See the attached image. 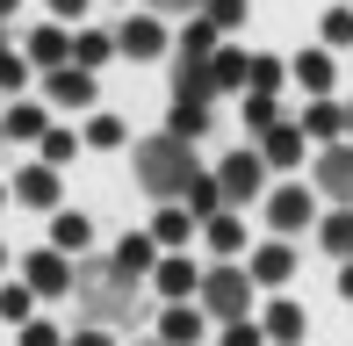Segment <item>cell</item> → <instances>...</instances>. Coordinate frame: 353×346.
Instances as JSON below:
<instances>
[{
    "label": "cell",
    "instance_id": "f6af8a7d",
    "mask_svg": "<svg viewBox=\"0 0 353 346\" xmlns=\"http://www.w3.org/2000/svg\"><path fill=\"white\" fill-rule=\"evenodd\" d=\"M0 14H14V0H0Z\"/></svg>",
    "mask_w": 353,
    "mask_h": 346
},
{
    "label": "cell",
    "instance_id": "7bdbcfd3",
    "mask_svg": "<svg viewBox=\"0 0 353 346\" xmlns=\"http://www.w3.org/2000/svg\"><path fill=\"white\" fill-rule=\"evenodd\" d=\"M339 296H346V303H353V260H346V274H339Z\"/></svg>",
    "mask_w": 353,
    "mask_h": 346
},
{
    "label": "cell",
    "instance_id": "7402d4cb",
    "mask_svg": "<svg viewBox=\"0 0 353 346\" xmlns=\"http://www.w3.org/2000/svg\"><path fill=\"white\" fill-rule=\"evenodd\" d=\"M29 58H43V65H65L72 43H65V22H43L37 37H29Z\"/></svg>",
    "mask_w": 353,
    "mask_h": 346
},
{
    "label": "cell",
    "instance_id": "d6986e66",
    "mask_svg": "<svg viewBox=\"0 0 353 346\" xmlns=\"http://www.w3.org/2000/svg\"><path fill=\"white\" fill-rule=\"evenodd\" d=\"M288 274H296V253H288V245H260V253H252V281H267V289H281Z\"/></svg>",
    "mask_w": 353,
    "mask_h": 346
},
{
    "label": "cell",
    "instance_id": "5bb4252c",
    "mask_svg": "<svg viewBox=\"0 0 353 346\" xmlns=\"http://www.w3.org/2000/svg\"><path fill=\"white\" fill-rule=\"evenodd\" d=\"M210 94H216L210 58H181V87H173V101H202V108H210Z\"/></svg>",
    "mask_w": 353,
    "mask_h": 346
},
{
    "label": "cell",
    "instance_id": "2e32d148",
    "mask_svg": "<svg viewBox=\"0 0 353 346\" xmlns=\"http://www.w3.org/2000/svg\"><path fill=\"white\" fill-rule=\"evenodd\" d=\"M188 231H195V216H188V202H166V210L152 216V238H159V245H173V253L188 245Z\"/></svg>",
    "mask_w": 353,
    "mask_h": 346
},
{
    "label": "cell",
    "instance_id": "4dcf8cb0",
    "mask_svg": "<svg viewBox=\"0 0 353 346\" xmlns=\"http://www.w3.org/2000/svg\"><path fill=\"white\" fill-rule=\"evenodd\" d=\"M216 37H223L216 22H195V29L181 37V58H216Z\"/></svg>",
    "mask_w": 353,
    "mask_h": 346
},
{
    "label": "cell",
    "instance_id": "1f68e13d",
    "mask_svg": "<svg viewBox=\"0 0 353 346\" xmlns=\"http://www.w3.org/2000/svg\"><path fill=\"white\" fill-rule=\"evenodd\" d=\"M37 145H43V166H65L72 152H79V137H72V130H43Z\"/></svg>",
    "mask_w": 353,
    "mask_h": 346
},
{
    "label": "cell",
    "instance_id": "3957f363",
    "mask_svg": "<svg viewBox=\"0 0 353 346\" xmlns=\"http://www.w3.org/2000/svg\"><path fill=\"white\" fill-rule=\"evenodd\" d=\"M245 303H252V274H238L231 260L202 274V310H210V318L231 325V318H245Z\"/></svg>",
    "mask_w": 353,
    "mask_h": 346
},
{
    "label": "cell",
    "instance_id": "836d02e7",
    "mask_svg": "<svg viewBox=\"0 0 353 346\" xmlns=\"http://www.w3.org/2000/svg\"><path fill=\"white\" fill-rule=\"evenodd\" d=\"M29 296H37V289H0V318H8V325H29Z\"/></svg>",
    "mask_w": 353,
    "mask_h": 346
},
{
    "label": "cell",
    "instance_id": "8fae6325",
    "mask_svg": "<svg viewBox=\"0 0 353 346\" xmlns=\"http://www.w3.org/2000/svg\"><path fill=\"white\" fill-rule=\"evenodd\" d=\"M303 137H317V145H339V137H346V108L317 94V101L303 108Z\"/></svg>",
    "mask_w": 353,
    "mask_h": 346
},
{
    "label": "cell",
    "instance_id": "484cf974",
    "mask_svg": "<svg viewBox=\"0 0 353 346\" xmlns=\"http://www.w3.org/2000/svg\"><path fill=\"white\" fill-rule=\"evenodd\" d=\"M166 130H173V137H188V145H195V137L210 130V108H202V101H173V123H166Z\"/></svg>",
    "mask_w": 353,
    "mask_h": 346
},
{
    "label": "cell",
    "instance_id": "74e56055",
    "mask_svg": "<svg viewBox=\"0 0 353 346\" xmlns=\"http://www.w3.org/2000/svg\"><path fill=\"white\" fill-rule=\"evenodd\" d=\"M210 22L216 29H238V22H245V0H210Z\"/></svg>",
    "mask_w": 353,
    "mask_h": 346
},
{
    "label": "cell",
    "instance_id": "44dd1931",
    "mask_svg": "<svg viewBox=\"0 0 353 346\" xmlns=\"http://www.w3.org/2000/svg\"><path fill=\"white\" fill-rule=\"evenodd\" d=\"M202 238H210V245H216V253H223V260H231V253H238V245H245V224H238V210H216V216H210V224H202Z\"/></svg>",
    "mask_w": 353,
    "mask_h": 346
},
{
    "label": "cell",
    "instance_id": "ee69618b",
    "mask_svg": "<svg viewBox=\"0 0 353 346\" xmlns=\"http://www.w3.org/2000/svg\"><path fill=\"white\" fill-rule=\"evenodd\" d=\"M152 8H159V14H173V8H188V0H152Z\"/></svg>",
    "mask_w": 353,
    "mask_h": 346
},
{
    "label": "cell",
    "instance_id": "cb8c5ba5",
    "mask_svg": "<svg viewBox=\"0 0 353 346\" xmlns=\"http://www.w3.org/2000/svg\"><path fill=\"white\" fill-rule=\"evenodd\" d=\"M260 332L274 339V346H296V339H303V310H296V303H274V310H267V325H260Z\"/></svg>",
    "mask_w": 353,
    "mask_h": 346
},
{
    "label": "cell",
    "instance_id": "c3c4849f",
    "mask_svg": "<svg viewBox=\"0 0 353 346\" xmlns=\"http://www.w3.org/2000/svg\"><path fill=\"white\" fill-rule=\"evenodd\" d=\"M0 260H8V253H0Z\"/></svg>",
    "mask_w": 353,
    "mask_h": 346
},
{
    "label": "cell",
    "instance_id": "681fc988",
    "mask_svg": "<svg viewBox=\"0 0 353 346\" xmlns=\"http://www.w3.org/2000/svg\"><path fill=\"white\" fill-rule=\"evenodd\" d=\"M159 346H166V339H159Z\"/></svg>",
    "mask_w": 353,
    "mask_h": 346
},
{
    "label": "cell",
    "instance_id": "f1b7e54d",
    "mask_svg": "<svg viewBox=\"0 0 353 346\" xmlns=\"http://www.w3.org/2000/svg\"><path fill=\"white\" fill-rule=\"evenodd\" d=\"M43 130H51V123H43L37 101H14V108H8V137H43Z\"/></svg>",
    "mask_w": 353,
    "mask_h": 346
},
{
    "label": "cell",
    "instance_id": "ffe728a7",
    "mask_svg": "<svg viewBox=\"0 0 353 346\" xmlns=\"http://www.w3.org/2000/svg\"><path fill=\"white\" fill-rule=\"evenodd\" d=\"M317 238H325V253H339V260H353V202H339V210L317 224Z\"/></svg>",
    "mask_w": 353,
    "mask_h": 346
},
{
    "label": "cell",
    "instance_id": "83f0119b",
    "mask_svg": "<svg viewBox=\"0 0 353 346\" xmlns=\"http://www.w3.org/2000/svg\"><path fill=\"white\" fill-rule=\"evenodd\" d=\"M210 72H216V94H223V87H245L252 58H245V51H216V58H210Z\"/></svg>",
    "mask_w": 353,
    "mask_h": 346
},
{
    "label": "cell",
    "instance_id": "52a82bcc",
    "mask_svg": "<svg viewBox=\"0 0 353 346\" xmlns=\"http://www.w3.org/2000/svg\"><path fill=\"white\" fill-rule=\"evenodd\" d=\"M116 51H130V58H159V51H166V29H159V14H130V22L116 29Z\"/></svg>",
    "mask_w": 353,
    "mask_h": 346
},
{
    "label": "cell",
    "instance_id": "d590c367",
    "mask_svg": "<svg viewBox=\"0 0 353 346\" xmlns=\"http://www.w3.org/2000/svg\"><path fill=\"white\" fill-rule=\"evenodd\" d=\"M325 43H353V8H332L325 14Z\"/></svg>",
    "mask_w": 353,
    "mask_h": 346
},
{
    "label": "cell",
    "instance_id": "7dc6e473",
    "mask_svg": "<svg viewBox=\"0 0 353 346\" xmlns=\"http://www.w3.org/2000/svg\"><path fill=\"white\" fill-rule=\"evenodd\" d=\"M0 202H8V187H0Z\"/></svg>",
    "mask_w": 353,
    "mask_h": 346
},
{
    "label": "cell",
    "instance_id": "6da1fadb",
    "mask_svg": "<svg viewBox=\"0 0 353 346\" xmlns=\"http://www.w3.org/2000/svg\"><path fill=\"white\" fill-rule=\"evenodd\" d=\"M72 296L87 310V325H137L144 296H137V274H123L116 260H87L72 274Z\"/></svg>",
    "mask_w": 353,
    "mask_h": 346
},
{
    "label": "cell",
    "instance_id": "d6a6232c",
    "mask_svg": "<svg viewBox=\"0 0 353 346\" xmlns=\"http://www.w3.org/2000/svg\"><path fill=\"white\" fill-rule=\"evenodd\" d=\"M245 87H252V94H274V87H281V58H252Z\"/></svg>",
    "mask_w": 353,
    "mask_h": 346
},
{
    "label": "cell",
    "instance_id": "4316f807",
    "mask_svg": "<svg viewBox=\"0 0 353 346\" xmlns=\"http://www.w3.org/2000/svg\"><path fill=\"white\" fill-rule=\"evenodd\" d=\"M296 80L310 87V94H332V58H325V51H303V58H296Z\"/></svg>",
    "mask_w": 353,
    "mask_h": 346
},
{
    "label": "cell",
    "instance_id": "7c38bea8",
    "mask_svg": "<svg viewBox=\"0 0 353 346\" xmlns=\"http://www.w3.org/2000/svg\"><path fill=\"white\" fill-rule=\"evenodd\" d=\"M152 281L173 296V303H188V289H202V274H195V260H188V253H166V260L152 267Z\"/></svg>",
    "mask_w": 353,
    "mask_h": 346
},
{
    "label": "cell",
    "instance_id": "8992f818",
    "mask_svg": "<svg viewBox=\"0 0 353 346\" xmlns=\"http://www.w3.org/2000/svg\"><path fill=\"white\" fill-rule=\"evenodd\" d=\"M317 187H325L332 202H353V145H325V159H317Z\"/></svg>",
    "mask_w": 353,
    "mask_h": 346
},
{
    "label": "cell",
    "instance_id": "f35d334b",
    "mask_svg": "<svg viewBox=\"0 0 353 346\" xmlns=\"http://www.w3.org/2000/svg\"><path fill=\"white\" fill-rule=\"evenodd\" d=\"M22 346H65V332L58 325H22Z\"/></svg>",
    "mask_w": 353,
    "mask_h": 346
},
{
    "label": "cell",
    "instance_id": "ba28073f",
    "mask_svg": "<svg viewBox=\"0 0 353 346\" xmlns=\"http://www.w3.org/2000/svg\"><path fill=\"white\" fill-rule=\"evenodd\" d=\"M267 216H274V231H303L317 216V202H310V187H274V195H267Z\"/></svg>",
    "mask_w": 353,
    "mask_h": 346
},
{
    "label": "cell",
    "instance_id": "30bf717a",
    "mask_svg": "<svg viewBox=\"0 0 353 346\" xmlns=\"http://www.w3.org/2000/svg\"><path fill=\"white\" fill-rule=\"evenodd\" d=\"M51 101L58 108H87L94 101V72L87 65H51Z\"/></svg>",
    "mask_w": 353,
    "mask_h": 346
},
{
    "label": "cell",
    "instance_id": "ac0fdd59",
    "mask_svg": "<svg viewBox=\"0 0 353 346\" xmlns=\"http://www.w3.org/2000/svg\"><path fill=\"white\" fill-rule=\"evenodd\" d=\"M260 159H267V166H296V159H303V130H296V123H274L267 145H260Z\"/></svg>",
    "mask_w": 353,
    "mask_h": 346
},
{
    "label": "cell",
    "instance_id": "603a6c76",
    "mask_svg": "<svg viewBox=\"0 0 353 346\" xmlns=\"http://www.w3.org/2000/svg\"><path fill=\"white\" fill-rule=\"evenodd\" d=\"M181 202H188V216H202V224H210V216L223 210V187H216V173H195V187H188Z\"/></svg>",
    "mask_w": 353,
    "mask_h": 346
},
{
    "label": "cell",
    "instance_id": "9c48e42d",
    "mask_svg": "<svg viewBox=\"0 0 353 346\" xmlns=\"http://www.w3.org/2000/svg\"><path fill=\"white\" fill-rule=\"evenodd\" d=\"M14 202H29V210H58V166H22V173H14Z\"/></svg>",
    "mask_w": 353,
    "mask_h": 346
},
{
    "label": "cell",
    "instance_id": "8d00e7d4",
    "mask_svg": "<svg viewBox=\"0 0 353 346\" xmlns=\"http://www.w3.org/2000/svg\"><path fill=\"white\" fill-rule=\"evenodd\" d=\"M216 346H267V332H252L245 318H231V325H223V339H216Z\"/></svg>",
    "mask_w": 353,
    "mask_h": 346
},
{
    "label": "cell",
    "instance_id": "9a60e30c",
    "mask_svg": "<svg viewBox=\"0 0 353 346\" xmlns=\"http://www.w3.org/2000/svg\"><path fill=\"white\" fill-rule=\"evenodd\" d=\"M159 339H166V346H195L202 339V310L195 303H173L166 318H159Z\"/></svg>",
    "mask_w": 353,
    "mask_h": 346
},
{
    "label": "cell",
    "instance_id": "e0dca14e",
    "mask_svg": "<svg viewBox=\"0 0 353 346\" xmlns=\"http://www.w3.org/2000/svg\"><path fill=\"white\" fill-rule=\"evenodd\" d=\"M87 238H94V224L79 210H58L51 216V245H58V253H87Z\"/></svg>",
    "mask_w": 353,
    "mask_h": 346
},
{
    "label": "cell",
    "instance_id": "e575fe53",
    "mask_svg": "<svg viewBox=\"0 0 353 346\" xmlns=\"http://www.w3.org/2000/svg\"><path fill=\"white\" fill-rule=\"evenodd\" d=\"M87 145H101V152H116V145H123V123H116V116H94V130H87Z\"/></svg>",
    "mask_w": 353,
    "mask_h": 346
},
{
    "label": "cell",
    "instance_id": "bcb514c9",
    "mask_svg": "<svg viewBox=\"0 0 353 346\" xmlns=\"http://www.w3.org/2000/svg\"><path fill=\"white\" fill-rule=\"evenodd\" d=\"M346 130H353V108H346Z\"/></svg>",
    "mask_w": 353,
    "mask_h": 346
},
{
    "label": "cell",
    "instance_id": "4fadbf2b",
    "mask_svg": "<svg viewBox=\"0 0 353 346\" xmlns=\"http://www.w3.org/2000/svg\"><path fill=\"white\" fill-rule=\"evenodd\" d=\"M108 260H116L123 274H152V267H159V238H152V231H130V238H123Z\"/></svg>",
    "mask_w": 353,
    "mask_h": 346
},
{
    "label": "cell",
    "instance_id": "7a4b0ae2",
    "mask_svg": "<svg viewBox=\"0 0 353 346\" xmlns=\"http://www.w3.org/2000/svg\"><path fill=\"white\" fill-rule=\"evenodd\" d=\"M195 173H202V159H195V145L188 137H144L137 145V187L144 195H159V202H181L188 187H195Z\"/></svg>",
    "mask_w": 353,
    "mask_h": 346
},
{
    "label": "cell",
    "instance_id": "b9f144b4",
    "mask_svg": "<svg viewBox=\"0 0 353 346\" xmlns=\"http://www.w3.org/2000/svg\"><path fill=\"white\" fill-rule=\"evenodd\" d=\"M51 14H58V22H79V14H87V0H51Z\"/></svg>",
    "mask_w": 353,
    "mask_h": 346
},
{
    "label": "cell",
    "instance_id": "ab89813d",
    "mask_svg": "<svg viewBox=\"0 0 353 346\" xmlns=\"http://www.w3.org/2000/svg\"><path fill=\"white\" fill-rule=\"evenodd\" d=\"M22 80H29V65H22V58H8V51H0V87L14 94V87H22Z\"/></svg>",
    "mask_w": 353,
    "mask_h": 346
},
{
    "label": "cell",
    "instance_id": "d4e9b609",
    "mask_svg": "<svg viewBox=\"0 0 353 346\" xmlns=\"http://www.w3.org/2000/svg\"><path fill=\"white\" fill-rule=\"evenodd\" d=\"M108 51H116V37H101V29H79V37H72V65H108Z\"/></svg>",
    "mask_w": 353,
    "mask_h": 346
},
{
    "label": "cell",
    "instance_id": "5b68a950",
    "mask_svg": "<svg viewBox=\"0 0 353 346\" xmlns=\"http://www.w3.org/2000/svg\"><path fill=\"white\" fill-rule=\"evenodd\" d=\"M72 274H79V267H65V253H58V245H51V253H29V267H22V281H29L37 296H65Z\"/></svg>",
    "mask_w": 353,
    "mask_h": 346
},
{
    "label": "cell",
    "instance_id": "60d3db41",
    "mask_svg": "<svg viewBox=\"0 0 353 346\" xmlns=\"http://www.w3.org/2000/svg\"><path fill=\"white\" fill-rule=\"evenodd\" d=\"M65 346H108V325H87V332H72Z\"/></svg>",
    "mask_w": 353,
    "mask_h": 346
},
{
    "label": "cell",
    "instance_id": "f546056e",
    "mask_svg": "<svg viewBox=\"0 0 353 346\" xmlns=\"http://www.w3.org/2000/svg\"><path fill=\"white\" fill-rule=\"evenodd\" d=\"M274 123H281V108H274V94H245V130H274Z\"/></svg>",
    "mask_w": 353,
    "mask_h": 346
},
{
    "label": "cell",
    "instance_id": "277c9868",
    "mask_svg": "<svg viewBox=\"0 0 353 346\" xmlns=\"http://www.w3.org/2000/svg\"><path fill=\"white\" fill-rule=\"evenodd\" d=\"M260 181H267V159H260V152H231V159L216 166L223 202H252V195H260Z\"/></svg>",
    "mask_w": 353,
    "mask_h": 346
}]
</instances>
